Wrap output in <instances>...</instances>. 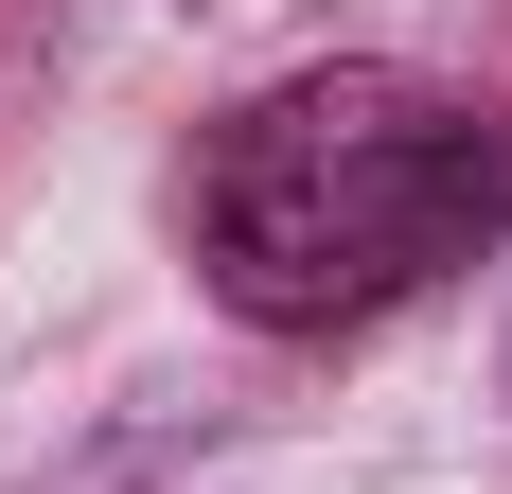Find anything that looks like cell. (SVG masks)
<instances>
[{"mask_svg": "<svg viewBox=\"0 0 512 494\" xmlns=\"http://www.w3.org/2000/svg\"><path fill=\"white\" fill-rule=\"evenodd\" d=\"M512 230V106L442 71H283L195 159V265L265 336H354Z\"/></svg>", "mask_w": 512, "mask_h": 494, "instance_id": "1", "label": "cell"}]
</instances>
